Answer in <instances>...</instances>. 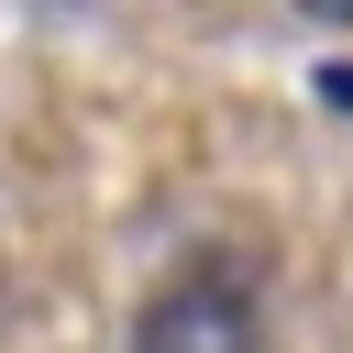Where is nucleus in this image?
I'll return each mask as SVG.
<instances>
[{
  "mask_svg": "<svg viewBox=\"0 0 353 353\" xmlns=\"http://www.w3.org/2000/svg\"><path fill=\"white\" fill-rule=\"evenodd\" d=\"M132 353H265V320H254V287L232 265H188L143 298L132 320Z\"/></svg>",
  "mask_w": 353,
  "mask_h": 353,
  "instance_id": "obj_1",
  "label": "nucleus"
},
{
  "mask_svg": "<svg viewBox=\"0 0 353 353\" xmlns=\"http://www.w3.org/2000/svg\"><path fill=\"white\" fill-rule=\"evenodd\" d=\"M298 11H320V22H353V0H298Z\"/></svg>",
  "mask_w": 353,
  "mask_h": 353,
  "instance_id": "obj_2",
  "label": "nucleus"
},
{
  "mask_svg": "<svg viewBox=\"0 0 353 353\" xmlns=\"http://www.w3.org/2000/svg\"><path fill=\"white\" fill-rule=\"evenodd\" d=\"M331 99H353V66H331Z\"/></svg>",
  "mask_w": 353,
  "mask_h": 353,
  "instance_id": "obj_3",
  "label": "nucleus"
}]
</instances>
